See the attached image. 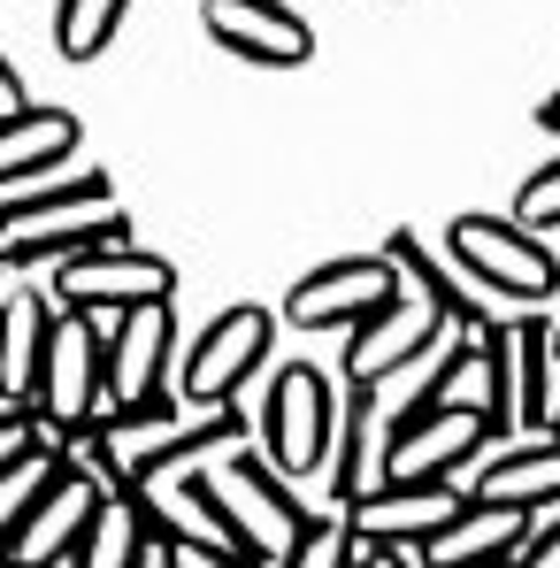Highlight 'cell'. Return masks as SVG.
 <instances>
[{
    "label": "cell",
    "mask_w": 560,
    "mask_h": 568,
    "mask_svg": "<svg viewBox=\"0 0 560 568\" xmlns=\"http://www.w3.org/2000/svg\"><path fill=\"white\" fill-rule=\"evenodd\" d=\"M123 207H115V178L108 170H47L31 185L0 192V254L8 262H70L85 246H115Z\"/></svg>",
    "instance_id": "obj_1"
},
{
    "label": "cell",
    "mask_w": 560,
    "mask_h": 568,
    "mask_svg": "<svg viewBox=\"0 0 560 568\" xmlns=\"http://www.w3.org/2000/svg\"><path fill=\"white\" fill-rule=\"evenodd\" d=\"M446 262H454L476 292L515 300V307H546L560 292V254L546 246V231H530V223H515V215H454Z\"/></svg>",
    "instance_id": "obj_2"
},
{
    "label": "cell",
    "mask_w": 560,
    "mask_h": 568,
    "mask_svg": "<svg viewBox=\"0 0 560 568\" xmlns=\"http://www.w3.org/2000/svg\"><path fill=\"white\" fill-rule=\"evenodd\" d=\"M277 323H284V315L254 307V300L223 307V315H215V323L192 338L185 354H177V399H185V407H231L246 384L269 369Z\"/></svg>",
    "instance_id": "obj_3"
},
{
    "label": "cell",
    "mask_w": 560,
    "mask_h": 568,
    "mask_svg": "<svg viewBox=\"0 0 560 568\" xmlns=\"http://www.w3.org/2000/svg\"><path fill=\"white\" fill-rule=\"evenodd\" d=\"M338 384L315 362H284L269 377V407H262V438H269V469L277 476H315L330 469L338 446Z\"/></svg>",
    "instance_id": "obj_4"
},
{
    "label": "cell",
    "mask_w": 560,
    "mask_h": 568,
    "mask_svg": "<svg viewBox=\"0 0 560 568\" xmlns=\"http://www.w3.org/2000/svg\"><path fill=\"white\" fill-rule=\"evenodd\" d=\"M207 484V499L231 515V530H238V546L254 554L262 568H277L292 546H299V530H307V515L315 507H299L292 491H284V476L269 462H254V454H223L215 469L200 476Z\"/></svg>",
    "instance_id": "obj_5"
},
{
    "label": "cell",
    "mask_w": 560,
    "mask_h": 568,
    "mask_svg": "<svg viewBox=\"0 0 560 568\" xmlns=\"http://www.w3.org/2000/svg\"><path fill=\"white\" fill-rule=\"evenodd\" d=\"M62 438L100 423L108 407V323L62 307L54 315V338H47V362H39V399H31Z\"/></svg>",
    "instance_id": "obj_6"
},
{
    "label": "cell",
    "mask_w": 560,
    "mask_h": 568,
    "mask_svg": "<svg viewBox=\"0 0 560 568\" xmlns=\"http://www.w3.org/2000/svg\"><path fill=\"white\" fill-rule=\"evenodd\" d=\"M54 300L78 307V315H100L115 323L123 307H146V300H177V262L115 239V246H85L70 262H54Z\"/></svg>",
    "instance_id": "obj_7"
},
{
    "label": "cell",
    "mask_w": 560,
    "mask_h": 568,
    "mask_svg": "<svg viewBox=\"0 0 560 568\" xmlns=\"http://www.w3.org/2000/svg\"><path fill=\"white\" fill-rule=\"evenodd\" d=\"M491 362H499V438H538L553 430V315H515L483 331Z\"/></svg>",
    "instance_id": "obj_8"
},
{
    "label": "cell",
    "mask_w": 560,
    "mask_h": 568,
    "mask_svg": "<svg viewBox=\"0 0 560 568\" xmlns=\"http://www.w3.org/2000/svg\"><path fill=\"white\" fill-rule=\"evenodd\" d=\"M170 384H177V315H170V300L123 307L108 323V415L170 407Z\"/></svg>",
    "instance_id": "obj_9"
},
{
    "label": "cell",
    "mask_w": 560,
    "mask_h": 568,
    "mask_svg": "<svg viewBox=\"0 0 560 568\" xmlns=\"http://www.w3.org/2000/svg\"><path fill=\"white\" fill-rule=\"evenodd\" d=\"M391 300H399V270L384 254H346V262H323L315 277H299L284 292V323L292 331H354Z\"/></svg>",
    "instance_id": "obj_10"
},
{
    "label": "cell",
    "mask_w": 560,
    "mask_h": 568,
    "mask_svg": "<svg viewBox=\"0 0 560 568\" xmlns=\"http://www.w3.org/2000/svg\"><path fill=\"white\" fill-rule=\"evenodd\" d=\"M446 331H454V323H446L422 292L399 284L391 307H376L369 323L346 331V384H384V377H399V369H415L422 354L446 346Z\"/></svg>",
    "instance_id": "obj_11"
},
{
    "label": "cell",
    "mask_w": 560,
    "mask_h": 568,
    "mask_svg": "<svg viewBox=\"0 0 560 568\" xmlns=\"http://www.w3.org/2000/svg\"><path fill=\"white\" fill-rule=\"evenodd\" d=\"M200 23L223 54L254 62V70H299L315 54V31L299 8L284 0H200Z\"/></svg>",
    "instance_id": "obj_12"
},
{
    "label": "cell",
    "mask_w": 560,
    "mask_h": 568,
    "mask_svg": "<svg viewBox=\"0 0 560 568\" xmlns=\"http://www.w3.org/2000/svg\"><path fill=\"white\" fill-rule=\"evenodd\" d=\"M468 507V484H376L369 499H354V538L362 546H399L422 554L430 538L454 530V515Z\"/></svg>",
    "instance_id": "obj_13"
},
{
    "label": "cell",
    "mask_w": 560,
    "mask_h": 568,
    "mask_svg": "<svg viewBox=\"0 0 560 568\" xmlns=\"http://www.w3.org/2000/svg\"><path fill=\"white\" fill-rule=\"evenodd\" d=\"M491 446H499V423L491 415H430L407 438H391L384 484H461V476H476V462Z\"/></svg>",
    "instance_id": "obj_14"
},
{
    "label": "cell",
    "mask_w": 560,
    "mask_h": 568,
    "mask_svg": "<svg viewBox=\"0 0 560 568\" xmlns=\"http://www.w3.org/2000/svg\"><path fill=\"white\" fill-rule=\"evenodd\" d=\"M100 499H108V491H100L93 476L62 469L54 484H47V499L31 507V523L8 538V561H16V568H62L78 546H85V530H93Z\"/></svg>",
    "instance_id": "obj_15"
},
{
    "label": "cell",
    "mask_w": 560,
    "mask_h": 568,
    "mask_svg": "<svg viewBox=\"0 0 560 568\" xmlns=\"http://www.w3.org/2000/svg\"><path fill=\"white\" fill-rule=\"evenodd\" d=\"M384 262L399 270V284H407V292H422V300L454 323V338H483V331L499 323V315L483 307V292H476L454 262H438V254H430V239H422L415 223H399V231L384 239Z\"/></svg>",
    "instance_id": "obj_16"
},
{
    "label": "cell",
    "mask_w": 560,
    "mask_h": 568,
    "mask_svg": "<svg viewBox=\"0 0 560 568\" xmlns=\"http://www.w3.org/2000/svg\"><path fill=\"white\" fill-rule=\"evenodd\" d=\"M384 462H391V423H384V399L376 384H346L338 399V446H330V499L354 507L384 484Z\"/></svg>",
    "instance_id": "obj_17"
},
{
    "label": "cell",
    "mask_w": 560,
    "mask_h": 568,
    "mask_svg": "<svg viewBox=\"0 0 560 568\" xmlns=\"http://www.w3.org/2000/svg\"><path fill=\"white\" fill-rule=\"evenodd\" d=\"M530 530H538V507L468 499L461 515H454V530L422 546V568H491V561H522Z\"/></svg>",
    "instance_id": "obj_18"
},
{
    "label": "cell",
    "mask_w": 560,
    "mask_h": 568,
    "mask_svg": "<svg viewBox=\"0 0 560 568\" xmlns=\"http://www.w3.org/2000/svg\"><path fill=\"white\" fill-rule=\"evenodd\" d=\"M468 499H499V507H560V438H507L491 446L476 476H468Z\"/></svg>",
    "instance_id": "obj_19"
},
{
    "label": "cell",
    "mask_w": 560,
    "mask_h": 568,
    "mask_svg": "<svg viewBox=\"0 0 560 568\" xmlns=\"http://www.w3.org/2000/svg\"><path fill=\"white\" fill-rule=\"evenodd\" d=\"M78 139H85V123H78L70 108H23L16 123H0V192L62 170V162L78 154Z\"/></svg>",
    "instance_id": "obj_20"
},
{
    "label": "cell",
    "mask_w": 560,
    "mask_h": 568,
    "mask_svg": "<svg viewBox=\"0 0 560 568\" xmlns=\"http://www.w3.org/2000/svg\"><path fill=\"white\" fill-rule=\"evenodd\" d=\"M47 338H54V315L31 284H16L0 300V407H23L39 399V362H47Z\"/></svg>",
    "instance_id": "obj_21"
},
{
    "label": "cell",
    "mask_w": 560,
    "mask_h": 568,
    "mask_svg": "<svg viewBox=\"0 0 560 568\" xmlns=\"http://www.w3.org/2000/svg\"><path fill=\"white\" fill-rule=\"evenodd\" d=\"M146 554H162V530H154L146 499H139V491H108L93 530H85V546L62 568H146Z\"/></svg>",
    "instance_id": "obj_22"
},
{
    "label": "cell",
    "mask_w": 560,
    "mask_h": 568,
    "mask_svg": "<svg viewBox=\"0 0 560 568\" xmlns=\"http://www.w3.org/2000/svg\"><path fill=\"white\" fill-rule=\"evenodd\" d=\"M430 407H438V415H491V423H499V362H491L483 338H446Z\"/></svg>",
    "instance_id": "obj_23"
},
{
    "label": "cell",
    "mask_w": 560,
    "mask_h": 568,
    "mask_svg": "<svg viewBox=\"0 0 560 568\" xmlns=\"http://www.w3.org/2000/svg\"><path fill=\"white\" fill-rule=\"evenodd\" d=\"M123 8L131 0H54V54L62 62H100L108 47H115V31H123Z\"/></svg>",
    "instance_id": "obj_24"
},
{
    "label": "cell",
    "mask_w": 560,
    "mask_h": 568,
    "mask_svg": "<svg viewBox=\"0 0 560 568\" xmlns=\"http://www.w3.org/2000/svg\"><path fill=\"white\" fill-rule=\"evenodd\" d=\"M362 561V538H354V515L330 499V507H315L307 515V530H299V546L284 554L277 568H354Z\"/></svg>",
    "instance_id": "obj_25"
},
{
    "label": "cell",
    "mask_w": 560,
    "mask_h": 568,
    "mask_svg": "<svg viewBox=\"0 0 560 568\" xmlns=\"http://www.w3.org/2000/svg\"><path fill=\"white\" fill-rule=\"evenodd\" d=\"M62 476V454H31V462H16V469H0V546L31 523V507L47 499V484Z\"/></svg>",
    "instance_id": "obj_26"
},
{
    "label": "cell",
    "mask_w": 560,
    "mask_h": 568,
    "mask_svg": "<svg viewBox=\"0 0 560 568\" xmlns=\"http://www.w3.org/2000/svg\"><path fill=\"white\" fill-rule=\"evenodd\" d=\"M31 454H62V430L39 407H0V469H16Z\"/></svg>",
    "instance_id": "obj_27"
},
{
    "label": "cell",
    "mask_w": 560,
    "mask_h": 568,
    "mask_svg": "<svg viewBox=\"0 0 560 568\" xmlns=\"http://www.w3.org/2000/svg\"><path fill=\"white\" fill-rule=\"evenodd\" d=\"M515 223H530V231H560V154L515 185Z\"/></svg>",
    "instance_id": "obj_28"
},
{
    "label": "cell",
    "mask_w": 560,
    "mask_h": 568,
    "mask_svg": "<svg viewBox=\"0 0 560 568\" xmlns=\"http://www.w3.org/2000/svg\"><path fill=\"white\" fill-rule=\"evenodd\" d=\"M515 568H560V507H538V530H530Z\"/></svg>",
    "instance_id": "obj_29"
},
{
    "label": "cell",
    "mask_w": 560,
    "mask_h": 568,
    "mask_svg": "<svg viewBox=\"0 0 560 568\" xmlns=\"http://www.w3.org/2000/svg\"><path fill=\"white\" fill-rule=\"evenodd\" d=\"M154 561L162 568H262V561H246V554H207V546H177V538H162Z\"/></svg>",
    "instance_id": "obj_30"
},
{
    "label": "cell",
    "mask_w": 560,
    "mask_h": 568,
    "mask_svg": "<svg viewBox=\"0 0 560 568\" xmlns=\"http://www.w3.org/2000/svg\"><path fill=\"white\" fill-rule=\"evenodd\" d=\"M23 108H31V100H23V78H16V62L0 54V123H16Z\"/></svg>",
    "instance_id": "obj_31"
},
{
    "label": "cell",
    "mask_w": 560,
    "mask_h": 568,
    "mask_svg": "<svg viewBox=\"0 0 560 568\" xmlns=\"http://www.w3.org/2000/svg\"><path fill=\"white\" fill-rule=\"evenodd\" d=\"M354 568H415V561H407L399 546H362V561H354Z\"/></svg>",
    "instance_id": "obj_32"
},
{
    "label": "cell",
    "mask_w": 560,
    "mask_h": 568,
    "mask_svg": "<svg viewBox=\"0 0 560 568\" xmlns=\"http://www.w3.org/2000/svg\"><path fill=\"white\" fill-rule=\"evenodd\" d=\"M538 123H546V131H560V85L546 100H538Z\"/></svg>",
    "instance_id": "obj_33"
},
{
    "label": "cell",
    "mask_w": 560,
    "mask_h": 568,
    "mask_svg": "<svg viewBox=\"0 0 560 568\" xmlns=\"http://www.w3.org/2000/svg\"><path fill=\"white\" fill-rule=\"evenodd\" d=\"M16 284H23V277H16V262H8V254H0V300H8V292H16Z\"/></svg>",
    "instance_id": "obj_34"
},
{
    "label": "cell",
    "mask_w": 560,
    "mask_h": 568,
    "mask_svg": "<svg viewBox=\"0 0 560 568\" xmlns=\"http://www.w3.org/2000/svg\"><path fill=\"white\" fill-rule=\"evenodd\" d=\"M553 362H560V315H553Z\"/></svg>",
    "instance_id": "obj_35"
},
{
    "label": "cell",
    "mask_w": 560,
    "mask_h": 568,
    "mask_svg": "<svg viewBox=\"0 0 560 568\" xmlns=\"http://www.w3.org/2000/svg\"><path fill=\"white\" fill-rule=\"evenodd\" d=\"M553 438H560V399H553Z\"/></svg>",
    "instance_id": "obj_36"
},
{
    "label": "cell",
    "mask_w": 560,
    "mask_h": 568,
    "mask_svg": "<svg viewBox=\"0 0 560 568\" xmlns=\"http://www.w3.org/2000/svg\"><path fill=\"white\" fill-rule=\"evenodd\" d=\"M0 568H16V561H8V554H0Z\"/></svg>",
    "instance_id": "obj_37"
}]
</instances>
